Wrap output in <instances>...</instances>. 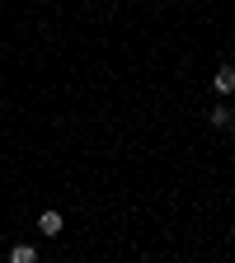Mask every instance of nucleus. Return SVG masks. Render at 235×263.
I'll return each instance as SVG.
<instances>
[{"label": "nucleus", "instance_id": "nucleus-2", "mask_svg": "<svg viewBox=\"0 0 235 263\" xmlns=\"http://www.w3.org/2000/svg\"><path fill=\"white\" fill-rule=\"evenodd\" d=\"M212 85H216L221 99H230V94H235V66H221V71L212 76Z\"/></svg>", "mask_w": 235, "mask_h": 263}, {"label": "nucleus", "instance_id": "nucleus-1", "mask_svg": "<svg viewBox=\"0 0 235 263\" xmlns=\"http://www.w3.org/2000/svg\"><path fill=\"white\" fill-rule=\"evenodd\" d=\"M61 226H66V221H61V212H43V216H38V235L57 240V235H61Z\"/></svg>", "mask_w": 235, "mask_h": 263}, {"label": "nucleus", "instance_id": "nucleus-3", "mask_svg": "<svg viewBox=\"0 0 235 263\" xmlns=\"http://www.w3.org/2000/svg\"><path fill=\"white\" fill-rule=\"evenodd\" d=\"M207 122H212V127H221V132H230V127H235V113H230V104H226V99H221V104L207 113Z\"/></svg>", "mask_w": 235, "mask_h": 263}, {"label": "nucleus", "instance_id": "nucleus-4", "mask_svg": "<svg viewBox=\"0 0 235 263\" xmlns=\"http://www.w3.org/2000/svg\"><path fill=\"white\" fill-rule=\"evenodd\" d=\"M33 258H38V249H33V245H14V249H10V263H33Z\"/></svg>", "mask_w": 235, "mask_h": 263}]
</instances>
